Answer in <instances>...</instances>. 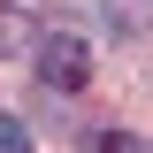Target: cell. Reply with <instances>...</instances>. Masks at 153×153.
<instances>
[{
	"label": "cell",
	"instance_id": "obj_2",
	"mask_svg": "<svg viewBox=\"0 0 153 153\" xmlns=\"http://www.w3.org/2000/svg\"><path fill=\"white\" fill-rule=\"evenodd\" d=\"M92 153H153V146H146V138H130V130H100Z\"/></svg>",
	"mask_w": 153,
	"mask_h": 153
},
{
	"label": "cell",
	"instance_id": "obj_1",
	"mask_svg": "<svg viewBox=\"0 0 153 153\" xmlns=\"http://www.w3.org/2000/svg\"><path fill=\"white\" fill-rule=\"evenodd\" d=\"M38 76H46L54 92H84V84H92V46L69 38V31H54L46 46H38Z\"/></svg>",
	"mask_w": 153,
	"mask_h": 153
},
{
	"label": "cell",
	"instance_id": "obj_3",
	"mask_svg": "<svg viewBox=\"0 0 153 153\" xmlns=\"http://www.w3.org/2000/svg\"><path fill=\"white\" fill-rule=\"evenodd\" d=\"M0 153H31V130H23L16 115H0Z\"/></svg>",
	"mask_w": 153,
	"mask_h": 153
}]
</instances>
